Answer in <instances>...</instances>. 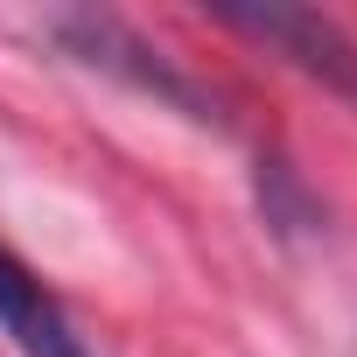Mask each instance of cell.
I'll return each mask as SVG.
<instances>
[{
	"label": "cell",
	"mask_w": 357,
	"mask_h": 357,
	"mask_svg": "<svg viewBox=\"0 0 357 357\" xmlns=\"http://www.w3.org/2000/svg\"><path fill=\"white\" fill-rule=\"evenodd\" d=\"M218 22L252 36V43H266L301 77H315L322 91L357 105V36L336 15H322V8H218Z\"/></svg>",
	"instance_id": "2"
},
{
	"label": "cell",
	"mask_w": 357,
	"mask_h": 357,
	"mask_svg": "<svg viewBox=\"0 0 357 357\" xmlns=\"http://www.w3.org/2000/svg\"><path fill=\"white\" fill-rule=\"evenodd\" d=\"M252 190H259V218H266L280 238H301V231H322V225H329L322 197L301 183V175H294L280 154H259V168H252Z\"/></svg>",
	"instance_id": "4"
},
{
	"label": "cell",
	"mask_w": 357,
	"mask_h": 357,
	"mask_svg": "<svg viewBox=\"0 0 357 357\" xmlns=\"http://www.w3.org/2000/svg\"><path fill=\"white\" fill-rule=\"evenodd\" d=\"M50 36H56L84 70H105V77H119L126 91H140V98H154V105H168V112H183V119H197V126H225L218 91H204L190 70H175V63H168L147 36H133L119 15L70 8V15H50Z\"/></svg>",
	"instance_id": "1"
},
{
	"label": "cell",
	"mask_w": 357,
	"mask_h": 357,
	"mask_svg": "<svg viewBox=\"0 0 357 357\" xmlns=\"http://www.w3.org/2000/svg\"><path fill=\"white\" fill-rule=\"evenodd\" d=\"M0 336H8L22 357H98V343L77 329L63 294L8 238H0Z\"/></svg>",
	"instance_id": "3"
}]
</instances>
